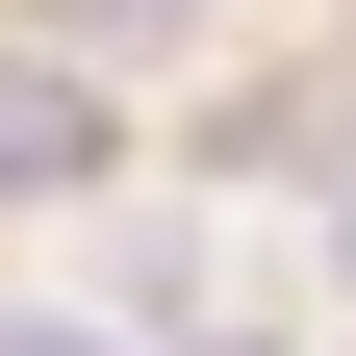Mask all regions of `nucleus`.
<instances>
[{
  "label": "nucleus",
  "mask_w": 356,
  "mask_h": 356,
  "mask_svg": "<svg viewBox=\"0 0 356 356\" xmlns=\"http://www.w3.org/2000/svg\"><path fill=\"white\" fill-rule=\"evenodd\" d=\"M204 153H254V178H331V153H356V76H254Z\"/></svg>",
  "instance_id": "1"
},
{
  "label": "nucleus",
  "mask_w": 356,
  "mask_h": 356,
  "mask_svg": "<svg viewBox=\"0 0 356 356\" xmlns=\"http://www.w3.org/2000/svg\"><path fill=\"white\" fill-rule=\"evenodd\" d=\"M51 178H102V102L76 76H0V204H51Z\"/></svg>",
  "instance_id": "2"
},
{
  "label": "nucleus",
  "mask_w": 356,
  "mask_h": 356,
  "mask_svg": "<svg viewBox=\"0 0 356 356\" xmlns=\"http://www.w3.org/2000/svg\"><path fill=\"white\" fill-rule=\"evenodd\" d=\"M51 26H76V51H127V26H204V0H51Z\"/></svg>",
  "instance_id": "3"
},
{
  "label": "nucleus",
  "mask_w": 356,
  "mask_h": 356,
  "mask_svg": "<svg viewBox=\"0 0 356 356\" xmlns=\"http://www.w3.org/2000/svg\"><path fill=\"white\" fill-rule=\"evenodd\" d=\"M0 356H76V331H51V305H0Z\"/></svg>",
  "instance_id": "4"
},
{
  "label": "nucleus",
  "mask_w": 356,
  "mask_h": 356,
  "mask_svg": "<svg viewBox=\"0 0 356 356\" xmlns=\"http://www.w3.org/2000/svg\"><path fill=\"white\" fill-rule=\"evenodd\" d=\"M178 356H254V331H229V305H204V331H178Z\"/></svg>",
  "instance_id": "5"
}]
</instances>
